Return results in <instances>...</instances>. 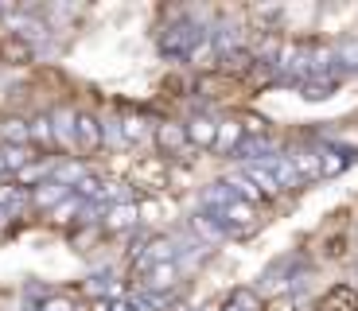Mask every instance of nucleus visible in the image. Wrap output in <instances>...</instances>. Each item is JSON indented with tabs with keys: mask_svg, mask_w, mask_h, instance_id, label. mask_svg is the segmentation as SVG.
Wrapping results in <instances>:
<instances>
[{
	"mask_svg": "<svg viewBox=\"0 0 358 311\" xmlns=\"http://www.w3.org/2000/svg\"><path fill=\"white\" fill-rule=\"evenodd\" d=\"M315 311H358V292L350 284H335L320 296Z\"/></svg>",
	"mask_w": 358,
	"mask_h": 311,
	"instance_id": "f257e3e1",
	"label": "nucleus"
},
{
	"mask_svg": "<svg viewBox=\"0 0 358 311\" xmlns=\"http://www.w3.org/2000/svg\"><path fill=\"white\" fill-rule=\"evenodd\" d=\"M0 62H8V66H27V62H31V47H27V39H20V36L0 39Z\"/></svg>",
	"mask_w": 358,
	"mask_h": 311,
	"instance_id": "f03ea898",
	"label": "nucleus"
},
{
	"mask_svg": "<svg viewBox=\"0 0 358 311\" xmlns=\"http://www.w3.org/2000/svg\"><path fill=\"white\" fill-rule=\"evenodd\" d=\"M203 89L206 98H226V89H238V78H230V74H218V78H203Z\"/></svg>",
	"mask_w": 358,
	"mask_h": 311,
	"instance_id": "7ed1b4c3",
	"label": "nucleus"
},
{
	"mask_svg": "<svg viewBox=\"0 0 358 311\" xmlns=\"http://www.w3.org/2000/svg\"><path fill=\"white\" fill-rule=\"evenodd\" d=\"M43 311H74V300L71 296H63V300H47Z\"/></svg>",
	"mask_w": 358,
	"mask_h": 311,
	"instance_id": "20e7f679",
	"label": "nucleus"
},
{
	"mask_svg": "<svg viewBox=\"0 0 358 311\" xmlns=\"http://www.w3.org/2000/svg\"><path fill=\"white\" fill-rule=\"evenodd\" d=\"M265 311H292V300H285V296H280V300H268Z\"/></svg>",
	"mask_w": 358,
	"mask_h": 311,
	"instance_id": "39448f33",
	"label": "nucleus"
},
{
	"mask_svg": "<svg viewBox=\"0 0 358 311\" xmlns=\"http://www.w3.org/2000/svg\"><path fill=\"white\" fill-rule=\"evenodd\" d=\"M160 140H164V148H168V144H176V140H179V133H176V129H164Z\"/></svg>",
	"mask_w": 358,
	"mask_h": 311,
	"instance_id": "423d86ee",
	"label": "nucleus"
}]
</instances>
